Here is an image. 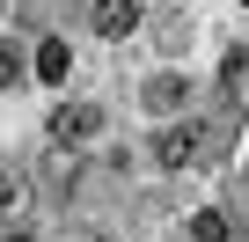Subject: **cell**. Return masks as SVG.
Returning <instances> with one entry per match:
<instances>
[{"label": "cell", "instance_id": "52a82bcc", "mask_svg": "<svg viewBox=\"0 0 249 242\" xmlns=\"http://www.w3.org/2000/svg\"><path fill=\"white\" fill-rule=\"evenodd\" d=\"M147 103H154V110H176V103H183V88L161 74V81H147Z\"/></svg>", "mask_w": 249, "mask_h": 242}, {"label": "cell", "instance_id": "ba28073f", "mask_svg": "<svg viewBox=\"0 0 249 242\" xmlns=\"http://www.w3.org/2000/svg\"><path fill=\"white\" fill-rule=\"evenodd\" d=\"M0 81H22V59L15 52H0Z\"/></svg>", "mask_w": 249, "mask_h": 242}, {"label": "cell", "instance_id": "7a4b0ae2", "mask_svg": "<svg viewBox=\"0 0 249 242\" xmlns=\"http://www.w3.org/2000/svg\"><path fill=\"white\" fill-rule=\"evenodd\" d=\"M154 154H161L169 169H198V162H205V125H169Z\"/></svg>", "mask_w": 249, "mask_h": 242}, {"label": "cell", "instance_id": "8992f818", "mask_svg": "<svg viewBox=\"0 0 249 242\" xmlns=\"http://www.w3.org/2000/svg\"><path fill=\"white\" fill-rule=\"evenodd\" d=\"M191 242H227V213H191Z\"/></svg>", "mask_w": 249, "mask_h": 242}, {"label": "cell", "instance_id": "5b68a950", "mask_svg": "<svg viewBox=\"0 0 249 242\" xmlns=\"http://www.w3.org/2000/svg\"><path fill=\"white\" fill-rule=\"evenodd\" d=\"M66 66H73V52H66L59 37H44V44H37V81H52V88H59V81H66Z\"/></svg>", "mask_w": 249, "mask_h": 242}, {"label": "cell", "instance_id": "3957f363", "mask_svg": "<svg viewBox=\"0 0 249 242\" xmlns=\"http://www.w3.org/2000/svg\"><path fill=\"white\" fill-rule=\"evenodd\" d=\"M95 125H103V110H95V103H59V110H52V140H59V147L88 140Z\"/></svg>", "mask_w": 249, "mask_h": 242}, {"label": "cell", "instance_id": "6da1fadb", "mask_svg": "<svg viewBox=\"0 0 249 242\" xmlns=\"http://www.w3.org/2000/svg\"><path fill=\"white\" fill-rule=\"evenodd\" d=\"M37 220V184L22 169H0V242H22Z\"/></svg>", "mask_w": 249, "mask_h": 242}, {"label": "cell", "instance_id": "277c9868", "mask_svg": "<svg viewBox=\"0 0 249 242\" xmlns=\"http://www.w3.org/2000/svg\"><path fill=\"white\" fill-rule=\"evenodd\" d=\"M88 22L103 30V37H124L140 22V0H88Z\"/></svg>", "mask_w": 249, "mask_h": 242}]
</instances>
